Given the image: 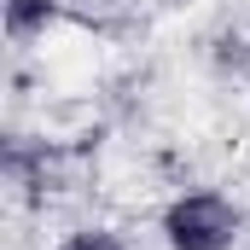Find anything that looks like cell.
<instances>
[{"label":"cell","mask_w":250,"mask_h":250,"mask_svg":"<svg viewBox=\"0 0 250 250\" xmlns=\"http://www.w3.org/2000/svg\"><path fill=\"white\" fill-rule=\"evenodd\" d=\"M53 18H59V0H6V35H12V41L47 35Z\"/></svg>","instance_id":"2"},{"label":"cell","mask_w":250,"mask_h":250,"mask_svg":"<svg viewBox=\"0 0 250 250\" xmlns=\"http://www.w3.org/2000/svg\"><path fill=\"white\" fill-rule=\"evenodd\" d=\"M59 250H128V245L111 233V227H82V233H70Z\"/></svg>","instance_id":"3"},{"label":"cell","mask_w":250,"mask_h":250,"mask_svg":"<svg viewBox=\"0 0 250 250\" xmlns=\"http://www.w3.org/2000/svg\"><path fill=\"white\" fill-rule=\"evenodd\" d=\"M245 239V209L215 187L169 198L163 209V245L169 250H233Z\"/></svg>","instance_id":"1"}]
</instances>
